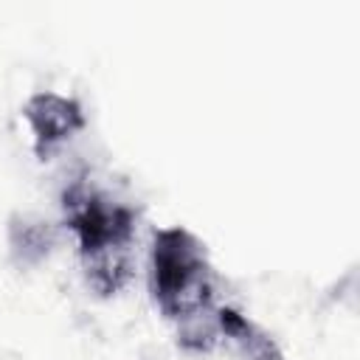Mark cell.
I'll return each instance as SVG.
<instances>
[{"label": "cell", "mask_w": 360, "mask_h": 360, "mask_svg": "<svg viewBox=\"0 0 360 360\" xmlns=\"http://www.w3.org/2000/svg\"><path fill=\"white\" fill-rule=\"evenodd\" d=\"M149 292L169 321L214 304V278L205 245L186 228L172 225L152 233L149 245Z\"/></svg>", "instance_id": "6da1fadb"}, {"label": "cell", "mask_w": 360, "mask_h": 360, "mask_svg": "<svg viewBox=\"0 0 360 360\" xmlns=\"http://www.w3.org/2000/svg\"><path fill=\"white\" fill-rule=\"evenodd\" d=\"M62 217L79 242V256L132 248L138 222L135 211L96 188L87 177H76L65 186Z\"/></svg>", "instance_id": "7a4b0ae2"}, {"label": "cell", "mask_w": 360, "mask_h": 360, "mask_svg": "<svg viewBox=\"0 0 360 360\" xmlns=\"http://www.w3.org/2000/svg\"><path fill=\"white\" fill-rule=\"evenodd\" d=\"M22 118L34 135V152L39 160H48L65 141L79 135L87 124L82 104L53 90L34 93L22 107Z\"/></svg>", "instance_id": "3957f363"}, {"label": "cell", "mask_w": 360, "mask_h": 360, "mask_svg": "<svg viewBox=\"0 0 360 360\" xmlns=\"http://www.w3.org/2000/svg\"><path fill=\"white\" fill-rule=\"evenodd\" d=\"M219 332L222 340L231 343L236 360H284L276 338L233 307H219Z\"/></svg>", "instance_id": "277c9868"}, {"label": "cell", "mask_w": 360, "mask_h": 360, "mask_svg": "<svg viewBox=\"0 0 360 360\" xmlns=\"http://www.w3.org/2000/svg\"><path fill=\"white\" fill-rule=\"evenodd\" d=\"M6 239H8V253L17 267H37L51 256L56 233H53L51 222H45L42 217L14 214L8 219Z\"/></svg>", "instance_id": "5b68a950"}, {"label": "cell", "mask_w": 360, "mask_h": 360, "mask_svg": "<svg viewBox=\"0 0 360 360\" xmlns=\"http://www.w3.org/2000/svg\"><path fill=\"white\" fill-rule=\"evenodd\" d=\"M174 326H177V346L188 354H208L222 340L217 304H205V307L188 312L186 318L174 321Z\"/></svg>", "instance_id": "8992f818"}]
</instances>
